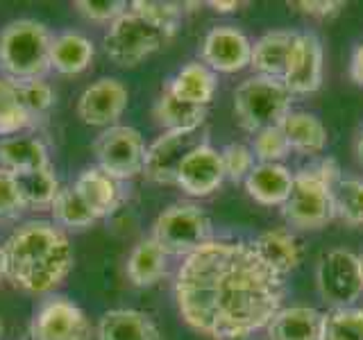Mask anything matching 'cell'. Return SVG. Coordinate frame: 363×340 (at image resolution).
Returning <instances> with one entry per match:
<instances>
[{"mask_svg": "<svg viewBox=\"0 0 363 340\" xmlns=\"http://www.w3.org/2000/svg\"><path fill=\"white\" fill-rule=\"evenodd\" d=\"M286 283L252 243L211 238L177 268V311L193 332L213 340H247L284 306Z\"/></svg>", "mask_w": 363, "mask_h": 340, "instance_id": "1", "label": "cell"}, {"mask_svg": "<svg viewBox=\"0 0 363 340\" xmlns=\"http://www.w3.org/2000/svg\"><path fill=\"white\" fill-rule=\"evenodd\" d=\"M7 279L14 286L43 295L71 275L75 254L62 227L48 220H28L5 241Z\"/></svg>", "mask_w": 363, "mask_h": 340, "instance_id": "2", "label": "cell"}, {"mask_svg": "<svg viewBox=\"0 0 363 340\" xmlns=\"http://www.w3.org/2000/svg\"><path fill=\"white\" fill-rule=\"evenodd\" d=\"M340 168L334 159H320L309 168L293 173V188L281 204V215L295 230H320L336 218L334 191Z\"/></svg>", "mask_w": 363, "mask_h": 340, "instance_id": "3", "label": "cell"}, {"mask_svg": "<svg viewBox=\"0 0 363 340\" xmlns=\"http://www.w3.org/2000/svg\"><path fill=\"white\" fill-rule=\"evenodd\" d=\"M52 34L41 21L16 18L0 30V75L11 82L43 79L50 71Z\"/></svg>", "mask_w": 363, "mask_h": 340, "instance_id": "4", "label": "cell"}, {"mask_svg": "<svg viewBox=\"0 0 363 340\" xmlns=\"http://www.w3.org/2000/svg\"><path fill=\"white\" fill-rule=\"evenodd\" d=\"M291 100L293 96L279 79L252 75L234 91V113L245 132L257 134L266 128H277L291 111Z\"/></svg>", "mask_w": 363, "mask_h": 340, "instance_id": "5", "label": "cell"}, {"mask_svg": "<svg viewBox=\"0 0 363 340\" xmlns=\"http://www.w3.org/2000/svg\"><path fill=\"white\" fill-rule=\"evenodd\" d=\"M150 238L168 256L186 259L211 241V220L198 204L175 202L157 215Z\"/></svg>", "mask_w": 363, "mask_h": 340, "instance_id": "6", "label": "cell"}, {"mask_svg": "<svg viewBox=\"0 0 363 340\" xmlns=\"http://www.w3.org/2000/svg\"><path fill=\"white\" fill-rule=\"evenodd\" d=\"M170 39L173 34L157 28L128 7V11L109 26L105 34V52L116 66L134 68L162 50Z\"/></svg>", "mask_w": 363, "mask_h": 340, "instance_id": "7", "label": "cell"}, {"mask_svg": "<svg viewBox=\"0 0 363 340\" xmlns=\"http://www.w3.org/2000/svg\"><path fill=\"white\" fill-rule=\"evenodd\" d=\"M315 283L320 298L332 309H347L363 295V272L359 254L345 247L329 249L315 268Z\"/></svg>", "mask_w": 363, "mask_h": 340, "instance_id": "8", "label": "cell"}, {"mask_svg": "<svg viewBox=\"0 0 363 340\" xmlns=\"http://www.w3.org/2000/svg\"><path fill=\"white\" fill-rule=\"evenodd\" d=\"M98 168L113 179L125 181L143 175L145 141L141 132L130 125H113L102 130L94 143Z\"/></svg>", "mask_w": 363, "mask_h": 340, "instance_id": "9", "label": "cell"}, {"mask_svg": "<svg viewBox=\"0 0 363 340\" xmlns=\"http://www.w3.org/2000/svg\"><path fill=\"white\" fill-rule=\"evenodd\" d=\"M30 338L32 340H91V322L86 313L79 306L55 295L39 304L30 322Z\"/></svg>", "mask_w": 363, "mask_h": 340, "instance_id": "10", "label": "cell"}, {"mask_svg": "<svg viewBox=\"0 0 363 340\" xmlns=\"http://www.w3.org/2000/svg\"><path fill=\"white\" fill-rule=\"evenodd\" d=\"M323 71H325V50L320 39L313 32H298L286 71H284L281 77V84L289 89L291 96H309L320 89Z\"/></svg>", "mask_w": 363, "mask_h": 340, "instance_id": "11", "label": "cell"}, {"mask_svg": "<svg viewBox=\"0 0 363 340\" xmlns=\"http://www.w3.org/2000/svg\"><path fill=\"white\" fill-rule=\"evenodd\" d=\"M202 141L200 132H164L145 147L143 175L155 184H175L177 170L186 154Z\"/></svg>", "mask_w": 363, "mask_h": 340, "instance_id": "12", "label": "cell"}, {"mask_svg": "<svg viewBox=\"0 0 363 340\" xmlns=\"http://www.w3.org/2000/svg\"><path fill=\"white\" fill-rule=\"evenodd\" d=\"M130 91L116 77H100L77 100V116L91 128H113L128 109Z\"/></svg>", "mask_w": 363, "mask_h": 340, "instance_id": "13", "label": "cell"}, {"mask_svg": "<svg viewBox=\"0 0 363 340\" xmlns=\"http://www.w3.org/2000/svg\"><path fill=\"white\" fill-rule=\"evenodd\" d=\"M223 181L225 168L220 152L209 141H202L182 162L175 184L191 198H207L223 186Z\"/></svg>", "mask_w": 363, "mask_h": 340, "instance_id": "14", "label": "cell"}, {"mask_svg": "<svg viewBox=\"0 0 363 340\" xmlns=\"http://www.w3.org/2000/svg\"><path fill=\"white\" fill-rule=\"evenodd\" d=\"M200 52L213 73H238L250 66L252 41L234 26H218L207 32Z\"/></svg>", "mask_w": 363, "mask_h": 340, "instance_id": "15", "label": "cell"}, {"mask_svg": "<svg viewBox=\"0 0 363 340\" xmlns=\"http://www.w3.org/2000/svg\"><path fill=\"white\" fill-rule=\"evenodd\" d=\"M252 247L264 259V264L284 279L302 261V245L298 241V236L291 230H286V227H272V230L261 232L252 241Z\"/></svg>", "mask_w": 363, "mask_h": 340, "instance_id": "16", "label": "cell"}, {"mask_svg": "<svg viewBox=\"0 0 363 340\" xmlns=\"http://www.w3.org/2000/svg\"><path fill=\"white\" fill-rule=\"evenodd\" d=\"M295 37H298V32L291 30H270L261 34L252 43V57H250V68L255 71V75L281 82Z\"/></svg>", "mask_w": 363, "mask_h": 340, "instance_id": "17", "label": "cell"}, {"mask_svg": "<svg viewBox=\"0 0 363 340\" xmlns=\"http://www.w3.org/2000/svg\"><path fill=\"white\" fill-rule=\"evenodd\" d=\"M98 340H164L157 322L136 309H111L102 313L96 329Z\"/></svg>", "mask_w": 363, "mask_h": 340, "instance_id": "18", "label": "cell"}, {"mask_svg": "<svg viewBox=\"0 0 363 340\" xmlns=\"http://www.w3.org/2000/svg\"><path fill=\"white\" fill-rule=\"evenodd\" d=\"M323 315L313 306H281L266 327L268 340H323Z\"/></svg>", "mask_w": 363, "mask_h": 340, "instance_id": "19", "label": "cell"}, {"mask_svg": "<svg viewBox=\"0 0 363 340\" xmlns=\"http://www.w3.org/2000/svg\"><path fill=\"white\" fill-rule=\"evenodd\" d=\"M73 188L79 193V198L86 202V207L94 211L96 218H105V215L113 213L118 209V204L123 202L121 181L107 175L105 170H100L98 166L82 170L79 177L75 179Z\"/></svg>", "mask_w": 363, "mask_h": 340, "instance_id": "20", "label": "cell"}, {"mask_svg": "<svg viewBox=\"0 0 363 340\" xmlns=\"http://www.w3.org/2000/svg\"><path fill=\"white\" fill-rule=\"evenodd\" d=\"M245 191L264 207H281L293 188V173L281 164H257L245 177Z\"/></svg>", "mask_w": 363, "mask_h": 340, "instance_id": "21", "label": "cell"}, {"mask_svg": "<svg viewBox=\"0 0 363 340\" xmlns=\"http://www.w3.org/2000/svg\"><path fill=\"white\" fill-rule=\"evenodd\" d=\"M166 89L189 105L209 107V102L216 96V89H218V79L207 64L189 62L168 79Z\"/></svg>", "mask_w": 363, "mask_h": 340, "instance_id": "22", "label": "cell"}, {"mask_svg": "<svg viewBox=\"0 0 363 340\" xmlns=\"http://www.w3.org/2000/svg\"><path fill=\"white\" fill-rule=\"evenodd\" d=\"M279 128L289 141V147L293 152H300L306 157L320 154L327 147V128L323 120L313 116L309 111H289Z\"/></svg>", "mask_w": 363, "mask_h": 340, "instance_id": "23", "label": "cell"}, {"mask_svg": "<svg viewBox=\"0 0 363 340\" xmlns=\"http://www.w3.org/2000/svg\"><path fill=\"white\" fill-rule=\"evenodd\" d=\"M96 57L94 41L79 32H62L50 43V68L62 75H79Z\"/></svg>", "mask_w": 363, "mask_h": 340, "instance_id": "24", "label": "cell"}, {"mask_svg": "<svg viewBox=\"0 0 363 340\" xmlns=\"http://www.w3.org/2000/svg\"><path fill=\"white\" fill-rule=\"evenodd\" d=\"M50 166L48 147L37 136H7L0 139V168L11 175Z\"/></svg>", "mask_w": 363, "mask_h": 340, "instance_id": "25", "label": "cell"}, {"mask_svg": "<svg viewBox=\"0 0 363 340\" xmlns=\"http://www.w3.org/2000/svg\"><path fill=\"white\" fill-rule=\"evenodd\" d=\"M152 116L159 128H164V132H200L207 120V107L189 105L164 86L162 96L157 98L152 107Z\"/></svg>", "mask_w": 363, "mask_h": 340, "instance_id": "26", "label": "cell"}, {"mask_svg": "<svg viewBox=\"0 0 363 340\" xmlns=\"http://www.w3.org/2000/svg\"><path fill=\"white\" fill-rule=\"evenodd\" d=\"M166 270H168V254L150 236L136 243L128 256V277L139 288L155 286L157 281H162Z\"/></svg>", "mask_w": 363, "mask_h": 340, "instance_id": "27", "label": "cell"}, {"mask_svg": "<svg viewBox=\"0 0 363 340\" xmlns=\"http://www.w3.org/2000/svg\"><path fill=\"white\" fill-rule=\"evenodd\" d=\"M16 186L21 191V198L26 202V207H50L52 200L60 193V179H57L52 166H45L39 170H28V173L14 175Z\"/></svg>", "mask_w": 363, "mask_h": 340, "instance_id": "28", "label": "cell"}, {"mask_svg": "<svg viewBox=\"0 0 363 340\" xmlns=\"http://www.w3.org/2000/svg\"><path fill=\"white\" fill-rule=\"evenodd\" d=\"M52 218L57 227H66V230H84L91 227L98 218L86 207V202L79 198V193L73 186H62L57 198L50 204Z\"/></svg>", "mask_w": 363, "mask_h": 340, "instance_id": "29", "label": "cell"}, {"mask_svg": "<svg viewBox=\"0 0 363 340\" xmlns=\"http://www.w3.org/2000/svg\"><path fill=\"white\" fill-rule=\"evenodd\" d=\"M32 118L26 111L18 96V86L16 82L0 75V136L7 139V136H16L23 130L32 128Z\"/></svg>", "mask_w": 363, "mask_h": 340, "instance_id": "30", "label": "cell"}, {"mask_svg": "<svg viewBox=\"0 0 363 340\" xmlns=\"http://www.w3.org/2000/svg\"><path fill=\"white\" fill-rule=\"evenodd\" d=\"M323 340H363V309H332L323 315Z\"/></svg>", "mask_w": 363, "mask_h": 340, "instance_id": "31", "label": "cell"}, {"mask_svg": "<svg viewBox=\"0 0 363 340\" xmlns=\"http://www.w3.org/2000/svg\"><path fill=\"white\" fill-rule=\"evenodd\" d=\"M334 202H336V215L345 225L350 227L363 225V179L340 177L334 191Z\"/></svg>", "mask_w": 363, "mask_h": 340, "instance_id": "32", "label": "cell"}, {"mask_svg": "<svg viewBox=\"0 0 363 340\" xmlns=\"http://www.w3.org/2000/svg\"><path fill=\"white\" fill-rule=\"evenodd\" d=\"M130 9L145 21L155 23L157 28L173 34V37L182 23V5L168 3V0H134V3H130Z\"/></svg>", "mask_w": 363, "mask_h": 340, "instance_id": "33", "label": "cell"}, {"mask_svg": "<svg viewBox=\"0 0 363 340\" xmlns=\"http://www.w3.org/2000/svg\"><path fill=\"white\" fill-rule=\"evenodd\" d=\"M18 96L26 111L30 113L32 123L37 125L50 113L55 105V91L45 79H32V82H16Z\"/></svg>", "mask_w": 363, "mask_h": 340, "instance_id": "34", "label": "cell"}, {"mask_svg": "<svg viewBox=\"0 0 363 340\" xmlns=\"http://www.w3.org/2000/svg\"><path fill=\"white\" fill-rule=\"evenodd\" d=\"M250 147H252L257 164H279L284 157L291 154L289 141H286V136H284L279 125L277 128H266V130L257 132Z\"/></svg>", "mask_w": 363, "mask_h": 340, "instance_id": "35", "label": "cell"}, {"mask_svg": "<svg viewBox=\"0 0 363 340\" xmlns=\"http://www.w3.org/2000/svg\"><path fill=\"white\" fill-rule=\"evenodd\" d=\"M225 177H230L232 181H245V177L252 173V168L257 166V159L252 147L245 143H230L220 150Z\"/></svg>", "mask_w": 363, "mask_h": 340, "instance_id": "36", "label": "cell"}, {"mask_svg": "<svg viewBox=\"0 0 363 340\" xmlns=\"http://www.w3.org/2000/svg\"><path fill=\"white\" fill-rule=\"evenodd\" d=\"M128 7L130 5L123 3V0H77L75 3V9L84 18L94 23H109V26L118 16H123Z\"/></svg>", "mask_w": 363, "mask_h": 340, "instance_id": "37", "label": "cell"}, {"mask_svg": "<svg viewBox=\"0 0 363 340\" xmlns=\"http://www.w3.org/2000/svg\"><path fill=\"white\" fill-rule=\"evenodd\" d=\"M26 202L21 198V191L16 186V179L9 170L0 168V218L14 220L26 211Z\"/></svg>", "mask_w": 363, "mask_h": 340, "instance_id": "38", "label": "cell"}, {"mask_svg": "<svg viewBox=\"0 0 363 340\" xmlns=\"http://www.w3.org/2000/svg\"><path fill=\"white\" fill-rule=\"evenodd\" d=\"M291 5L298 7L302 14L313 16V18L336 16L338 11L345 7V3H340V0H295V3H291Z\"/></svg>", "mask_w": 363, "mask_h": 340, "instance_id": "39", "label": "cell"}, {"mask_svg": "<svg viewBox=\"0 0 363 340\" xmlns=\"http://www.w3.org/2000/svg\"><path fill=\"white\" fill-rule=\"evenodd\" d=\"M350 77H352V82H357L359 86H363V43H359L354 48V52H352Z\"/></svg>", "mask_w": 363, "mask_h": 340, "instance_id": "40", "label": "cell"}, {"mask_svg": "<svg viewBox=\"0 0 363 340\" xmlns=\"http://www.w3.org/2000/svg\"><path fill=\"white\" fill-rule=\"evenodd\" d=\"M209 7H213V11H218V14H230V11H236L238 7H241V3H236V0H230V3L213 0V3H209Z\"/></svg>", "mask_w": 363, "mask_h": 340, "instance_id": "41", "label": "cell"}, {"mask_svg": "<svg viewBox=\"0 0 363 340\" xmlns=\"http://www.w3.org/2000/svg\"><path fill=\"white\" fill-rule=\"evenodd\" d=\"M354 154H357V162L363 166V125H361V130L357 132V139H354Z\"/></svg>", "mask_w": 363, "mask_h": 340, "instance_id": "42", "label": "cell"}, {"mask_svg": "<svg viewBox=\"0 0 363 340\" xmlns=\"http://www.w3.org/2000/svg\"><path fill=\"white\" fill-rule=\"evenodd\" d=\"M7 277V256H5V247L0 245V279Z\"/></svg>", "mask_w": 363, "mask_h": 340, "instance_id": "43", "label": "cell"}, {"mask_svg": "<svg viewBox=\"0 0 363 340\" xmlns=\"http://www.w3.org/2000/svg\"><path fill=\"white\" fill-rule=\"evenodd\" d=\"M359 261H361V272H363V252L359 254Z\"/></svg>", "mask_w": 363, "mask_h": 340, "instance_id": "44", "label": "cell"}, {"mask_svg": "<svg viewBox=\"0 0 363 340\" xmlns=\"http://www.w3.org/2000/svg\"><path fill=\"white\" fill-rule=\"evenodd\" d=\"M0 338H3V322H0Z\"/></svg>", "mask_w": 363, "mask_h": 340, "instance_id": "45", "label": "cell"}, {"mask_svg": "<svg viewBox=\"0 0 363 340\" xmlns=\"http://www.w3.org/2000/svg\"><path fill=\"white\" fill-rule=\"evenodd\" d=\"M247 340H250V338H247Z\"/></svg>", "mask_w": 363, "mask_h": 340, "instance_id": "46", "label": "cell"}]
</instances>
